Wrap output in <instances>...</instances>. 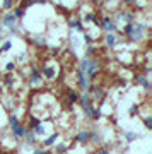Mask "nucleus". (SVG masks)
Listing matches in <instances>:
<instances>
[{
  "instance_id": "f257e3e1",
  "label": "nucleus",
  "mask_w": 152,
  "mask_h": 154,
  "mask_svg": "<svg viewBox=\"0 0 152 154\" xmlns=\"http://www.w3.org/2000/svg\"><path fill=\"white\" fill-rule=\"evenodd\" d=\"M149 33V24L147 22H133L132 24V33L126 38V41L130 43H138L145 38V34Z\"/></svg>"
},
{
  "instance_id": "f03ea898",
  "label": "nucleus",
  "mask_w": 152,
  "mask_h": 154,
  "mask_svg": "<svg viewBox=\"0 0 152 154\" xmlns=\"http://www.w3.org/2000/svg\"><path fill=\"white\" fill-rule=\"evenodd\" d=\"M75 77H77V86H79V89H81L82 93H91V89H93V82L86 77V74L77 69V70H75Z\"/></svg>"
},
{
  "instance_id": "7ed1b4c3",
  "label": "nucleus",
  "mask_w": 152,
  "mask_h": 154,
  "mask_svg": "<svg viewBox=\"0 0 152 154\" xmlns=\"http://www.w3.org/2000/svg\"><path fill=\"white\" fill-rule=\"evenodd\" d=\"M114 22L116 21H121V22H125V24H132V22L135 21V12H132V11H118V12H114L113 17H111Z\"/></svg>"
},
{
  "instance_id": "20e7f679",
  "label": "nucleus",
  "mask_w": 152,
  "mask_h": 154,
  "mask_svg": "<svg viewBox=\"0 0 152 154\" xmlns=\"http://www.w3.org/2000/svg\"><path fill=\"white\" fill-rule=\"evenodd\" d=\"M99 28L103 29L104 33H114V34H121L120 33L118 26H116V22L111 19V17H103V21L99 24Z\"/></svg>"
},
{
  "instance_id": "39448f33",
  "label": "nucleus",
  "mask_w": 152,
  "mask_h": 154,
  "mask_svg": "<svg viewBox=\"0 0 152 154\" xmlns=\"http://www.w3.org/2000/svg\"><path fill=\"white\" fill-rule=\"evenodd\" d=\"M0 24H2V28H4V29H7V31H9V29L19 26V21L12 16V12H5V14L2 16V19H0Z\"/></svg>"
},
{
  "instance_id": "423d86ee",
  "label": "nucleus",
  "mask_w": 152,
  "mask_h": 154,
  "mask_svg": "<svg viewBox=\"0 0 152 154\" xmlns=\"http://www.w3.org/2000/svg\"><path fill=\"white\" fill-rule=\"evenodd\" d=\"M99 62L94 60V58H91L89 60V65H87V70H86V77L91 81V82H94V79H96V75L99 74Z\"/></svg>"
},
{
  "instance_id": "0eeeda50",
  "label": "nucleus",
  "mask_w": 152,
  "mask_h": 154,
  "mask_svg": "<svg viewBox=\"0 0 152 154\" xmlns=\"http://www.w3.org/2000/svg\"><path fill=\"white\" fill-rule=\"evenodd\" d=\"M67 26H68V29H70V31H77V33H81V34L87 33L84 22H82L79 17H70V19L67 21Z\"/></svg>"
},
{
  "instance_id": "6e6552de",
  "label": "nucleus",
  "mask_w": 152,
  "mask_h": 154,
  "mask_svg": "<svg viewBox=\"0 0 152 154\" xmlns=\"http://www.w3.org/2000/svg\"><path fill=\"white\" fill-rule=\"evenodd\" d=\"M82 113H84V116L89 118V120H99V118H101V108H96L94 105L82 106Z\"/></svg>"
},
{
  "instance_id": "1a4fd4ad",
  "label": "nucleus",
  "mask_w": 152,
  "mask_h": 154,
  "mask_svg": "<svg viewBox=\"0 0 152 154\" xmlns=\"http://www.w3.org/2000/svg\"><path fill=\"white\" fill-rule=\"evenodd\" d=\"M120 43H121V39H120L114 33H106L104 34V45H106L108 48L113 50V48H116Z\"/></svg>"
},
{
  "instance_id": "9d476101",
  "label": "nucleus",
  "mask_w": 152,
  "mask_h": 154,
  "mask_svg": "<svg viewBox=\"0 0 152 154\" xmlns=\"http://www.w3.org/2000/svg\"><path fill=\"white\" fill-rule=\"evenodd\" d=\"M26 132H27V127L22 125V123H19V125H16V127H12V128H11L12 137L16 139V140H22L24 135H26Z\"/></svg>"
},
{
  "instance_id": "9b49d317",
  "label": "nucleus",
  "mask_w": 152,
  "mask_h": 154,
  "mask_svg": "<svg viewBox=\"0 0 152 154\" xmlns=\"http://www.w3.org/2000/svg\"><path fill=\"white\" fill-rule=\"evenodd\" d=\"M39 72H41V77L46 79V81H53L55 77H56V70H55V67H51V65H43L39 69Z\"/></svg>"
},
{
  "instance_id": "f8f14e48",
  "label": "nucleus",
  "mask_w": 152,
  "mask_h": 154,
  "mask_svg": "<svg viewBox=\"0 0 152 154\" xmlns=\"http://www.w3.org/2000/svg\"><path fill=\"white\" fill-rule=\"evenodd\" d=\"M29 82L31 84H41L43 82V77H41V72H39L38 67H31L29 69Z\"/></svg>"
},
{
  "instance_id": "ddd939ff",
  "label": "nucleus",
  "mask_w": 152,
  "mask_h": 154,
  "mask_svg": "<svg viewBox=\"0 0 152 154\" xmlns=\"http://www.w3.org/2000/svg\"><path fill=\"white\" fill-rule=\"evenodd\" d=\"M91 98H93V101H98V103H101V101H104V98H106V91H104L101 86H98V88H93L91 89Z\"/></svg>"
},
{
  "instance_id": "4468645a",
  "label": "nucleus",
  "mask_w": 152,
  "mask_h": 154,
  "mask_svg": "<svg viewBox=\"0 0 152 154\" xmlns=\"http://www.w3.org/2000/svg\"><path fill=\"white\" fill-rule=\"evenodd\" d=\"M22 140H24L26 146H29V147H36V146H38V137H36V134H34L33 130H29V128H27V132H26V135H24Z\"/></svg>"
},
{
  "instance_id": "2eb2a0df",
  "label": "nucleus",
  "mask_w": 152,
  "mask_h": 154,
  "mask_svg": "<svg viewBox=\"0 0 152 154\" xmlns=\"http://www.w3.org/2000/svg\"><path fill=\"white\" fill-rule=\"evenodd\" d=\"M74 139H75L77 144H81V146H87V144H89V130H79Z\"/></svg>"
},
{
  "instance_id": "dca6fc26",
  "label": "nucleus",
  "mask_w": 152,
  "mask_h": 154,
  "mask_svg": "<svg viewBox=\"0 0 152 154\" xmlns=\"http://www.w3.org/2000/svg\"><path fill=\"white\" fill-rule=\"evenodd\" d=\"M135 81H137V84H138V86H140V88L145 91V93H149V91H150V81H149V77H145V75H142V74H138Z\"/></svg>"
},
{
  "instance_id": "f3484780",
  "label": "nucleus",
  "mask_w": 152,
  "mask_h": 154,
  "mask_svg": "<svg viewBox=\"0 0 152 154\" xmlns=\"http://www.w3.org/2000/svg\"><path fill=\"white\" fill-rule=\"evenodd\" d=\"M58 132H53V134H50L48 137H44L43 139V147H53V144L58 142Z\"/></svg>"
},
{
  "instance_id": "a211bd4d",
  "label": "nucleus",
  "mask_w": 152,
  "mask_h": 154,
  "mask_svg": "<svg viewBox=\"0 0 152 154\" xmlns=\"http://www.w3.org/2000/svg\"><path fill=\"white\" fill-rule=\"evenodd\" d=\"M79 105L82 106H89V105H93V98H91V93H82L79 94V101H77Z\"/></svg>"
},
{
  "instance_id": "6ab92c4d",
  "label": "nucleus",
  "mask_w": 152,
  "mask_h": 154,
  "mask_svg": "<svg viewBox=\"0 0 152 154\" xmlns=\"http://www.w3.org/2000/svg\"><path fill=\"white\" fill-rule=\"evenodd\" d=\"M89 142L101 144L103 142V134L99 132V130H89Z\"/></svg>"
},
{
  "instance_id": "aec40b11",
  "label": "nucleus",
  "mask_w": 152,
  "mask_h": 154,
  "mask_svg": "<svg viewBox=\"0 0 152 154\" xmlns=\"http://www.w3.org/2000/svg\"><path fill=\"white\" fill-rule=\"evenodd\" d=\"M123 137H125V142L126 144H132V142H135V140H138V132H133V130H126L125 134H123Z\"/></svg>"
},
{
  "instance_id": "412c9836",
  "label": "nucleus",
  "mask_w": 152,
  "mask_h": 154,
  "mask_svg": "<svg viewBox=\"0 0 152 154\" xmlns=\"http://www.w3.org/2000/svg\"><path fill=\"white\" fill-rule=\"evenodd\" d=\"M53 152L55 154H67L68 152V146L65 142H56V144H53Z\"/></svg>"
},
{
  "instance_id": "4be33fe9",
  "label": "nucleus",
  "mask_w": 152,
  "mask_h": 154,
  "mask_svg": "<svg viewBox=\"0 0 152 154\" xmlns=\"http://www.w3.org/2000/svg\"><path fill=\"white\" fill-rule=\"evenodd\" d=\"M12 16L16 17L17 21H21V19H24V16H26V9L21 7V5L14 7V9H12Z\"/></svg>"
},
{
  "instance_id": "5701e85b",
  "label": "nucleus",
  "mask_w": 152,
  "mask_h": 154,
  "mask_svg": "<svg viewBox=\"0 0 152 154\" xmlns=\"http://www.w3.org/2000/svg\"><path fill=\"white\" fill-rule=\"evenodd\" d=\"M11 50H12V39H4L0 43V55H4L7 51H11Z\"/></svg>"
},
{
  "instance_id": "b1692460",
  "label": "nucleus",
  "mask_w": 152,
  "mask_h": 154,
  "mask_svg": "<svg viewBox=\"0 0 152 154\" xmlns=\"http://www.w3.org/2000/svg\"><path fill=\"white\" fill-rule=\"evenodd\" d=\"M67 101H68V105H75L79 101V93L77 91H67Z\"/></svg>"
},
{
  "instance_id": "393cba45",
  "label": "nucleus",
  "mask_w": 152,
  "mask_h": 154,
  "mask_svg": "<svg viewBox=\"0 0 152 154\" xmlns=\"http://www.w3.org/2000/svg\"><path fill=\"white\" fill-rule=\"evenodd\" d=\"M96 51H98V46L96 45H89L86 48V51H84V58H93L96 55Z\"/></svg>"
},
{
  "instance_id": "a878e982",
  "label": "nucleus",
  "mask_w": 152,
  "mask_h": 154,
  "mask_svg": "<svg viewBox=\"0 0 152 154\" xmlns=\"http://www.w3.org/2000/svg\"><path fill=\"white\" fill-rule=\"evenodd\" d=\"M14 84H16V77L12 75V74H7V75L4 77V86H7L9 89H12Z\"/></svg>"
},
{
  "instance_id": "bb28decb",
  "label": "nucleus",
  "mask_w": 152,
  "mask_h": 154,
  "mask_svg": "<svg viewBox=\"0 0 152 154\" xmlns=\"http://www.w3.org/2000/svg\"><path fill=\"white\" fill-rule=\"evenodd\" d=\"M14 4H16V0H2L0 9H2V11H12V9H14Z\"/></svg>"
},
{
  "instance_id": "cd10ccee",
  "label": "nucleus",
  "mask_w": 152,
  "mask_h": 154,
  "mask_svg": "<svg viewBox=\"0 0 152 154\" xmlns=\"http://www.w3.org/2000/svg\"><path fill=\"white\" fill-rule=\"evenodd\" d=\"M39 123H43L41 118H38V116H34V115H29V130H33L34 127H38Z\"/></svg>"
},
{
  "instance_id": "c85d7f7f",
  "label": "nucleus",
  "mask_w": 152,
  "mask_h": 154,
  "mask_svg": "<svg viewBox=\"0 0 152 154\" xmlns=\"http://www.w3.org/2000/svg\"><path fill=\"white\" fill-rule=\"evenodd\" d=\"M33 132L36 134V137H41V135H46V127L43 125V123H39L38 127H34Z\"/></svg>"
},
{
  "instance_id": "c756f323",
  "label": "nucleus",
  "mask_w": 152,
  "mask_h": 154,
  "mask_svg": "<svg viewBox=\"0 0 152 154\" xmlns=\"http://www.w3.org/2000/svg\"><path fill=\"white\" fill-rule=\"evenodd\" d=\"M98 21V16H96V12H86L84 14V22H96Z\"/></svg>"
},
{
  "instance_id": "7c9ffc66",
  "label": "nucleus",
  "mask_w": 152,
  "mask_h": 154,
  "mask_svg": "<svg viewBox=\"0 0 152 154\" xmlns=\"http://www.w3.org/2000/svg\"><path fill=\"white\" fill-rule=\"evenodd\" d=\"M19 123H21V120H19V116L17 115H14V113H11V115H9V127H16V125H19Z\"/></svg>"
},
{
  "instance_id": "2f4dec72",
  "label": "nucleus",
  "mask_w": 152,
  "mask_h": 154,
  "mask_svg": "<svg viewBox=\"0 0 152 154\" xmlns=\"http://www.w3.org/2000/svg\"><path fill=\"white\" fill-rule=\"evenodd\" d=\"M33 43L36 46H39V48H48V41L44 38H36V39H33Z\"/></svg>"
},
{
  "instance_id": "473e14b6",
  "label": "nucleus",
  "mask_w": 152,
  "mask_h": 154,
  "mask_svg": "<svg viewBox=\"0 0 152 154\" xmlns=\"http://www.w3.org/2000/svg\"><path fill=\"white\" fill-rule=\"evenodd\" d=\"M16 69H17V63H16L14 60H11V62H7V63H5V70L9 72V74L16 72Z\"/></svg>"
},
{
  "instance_id": "72a5a7b5",
  "label": "nucleus",
  "mask_w": 152,
  "mask_h": 154,
  "mask_svg": "<svg viewBox=\"0 0 152 154\" xmlns=\"http://www.w3.org/2000/svg\"><path fill=\"white\" fill-rule=\"evenodd\" d=\"M33 154H53V152H50L48 149H43V147H33Z\"/></svg>"
},
{
  "instance_id": "f704fd0d",
  "label": "nucleus",
  "mask_w": 152,
  "mask_h": 154,
  "mask_svg": "<svg viewBox=\"0 0 152 154\" xmlns=\"http://www.w3.org/2000/svg\"><path fill=\"white\" fill-rule=\"evenodd\" d=\"M84 43H86L87 46H89V45H94V38L89 33H84Z\"/></svg>"
},
{
  "instance_id": "c9c22d12",
  "label": "nucleus",
  "mask_w": 152,
  "mask_h": 154,
  "mask_svg": "<svg viewBox=\"0 0 152 154\" xmlns=\"http://www.w3.org/2000/svg\"><path fill=\"white\" fill-rule=\"evenodd\" d=\"M144 125H145L147 130H150V128H152V116L150 115H147L145 118H144Z\"/></svg>"
},
{
  "instance_id": "e433bc0d",
  "label": "nucleus",
  "mask_w": 152,
  "mask_h": 154,
  "mask_svg": "<svg viewBox=\"0 0 152 154\" xmlns=\"http://www.w3.org/2000/svg\"><path fill=\"white\" fill-rule=\"evenodd\" d=\"M137 111H138V108H137V105H132L130 106V116H135Z\"/></svg>"
},
{
  "instance_id": "4c0bfd02",
  "label": "nucleus",
  "mask_w": 152,
  "mask_h": 154,
  "mask_svg": "<svg viewBox=\"0 0 152 154\" xmlns=\"http://www.w3.org/2000/svg\"><path fill=\"white\" fill-rule=\"evenodd\" d=\"M22 60H26V51H22L21 55L17 57V58H16V63H17V62H22Z\"/></svg>"
},
{
  "instance_id": "58836bf2",
  "label": "nucleus",
  "mask_w": 152,
  "mask_h": 154,
  "mask_svg": "<svg viewBox=\"0 0 152 154\" xmlns=\"http://www.w3.org/2000/svg\"><path fill=\"white\" fill-rule=\"evenodd\" d=\"M121 2H123L125 5H135L137 4V0H121Z\"/></svg>"
},
{
  "instance_id": "ea45409f",
  "label": "nucleus",
  "mask_w": 152,
  "mask_h": 154,
  "mask_svg": "<svg viewBox=\"0 0 152 154\" xmlns=\"http://www.w3.org/2000/svg\"><path fill=\"white\" fill-rule=\"evenodd\" d=\"M96 154H111V152H109L106 147H101V149H98V152H96Z\"/></svg>"
},
{
  "instance_id": "a19ab883",
  "label": "nucleus",
  "mask_w": 152,
  "mask_h": 154,
  "mask_svg": "<svg viewBox=\"0 0 152 154\" xmlns=\"http://www.w3.org/2000/svg\"><path fill=\"white\" fill-rule=\"evenodd\" d=\"M152 74V70H150V67H145V69H144V75L145 77H149Z\"/></svg>"
},
{
  "instance_id": "79ce46f5",
  "label": "nucleus",
  "mask_w": 152,
  "mask_h": 154,
  "mask_svg": "<svg viewBox=\"0 0 152 154\" xmlns=\"http://www.w3.org/2000/svg\"><path fill=\"white\" fill-rule=\"evenodd\" d=\"M4 31H5V29H4V28H2V24H0V34H2V33H4Z\"/></svg>"
},
{
  "instance_id": "37998d69",
  "label": "nucleus",
  "mask_w": 152,
  "mask_h": 154,
  "mask_svg": "<svg viewBox=\"0 0 152 154\" xmlns=\"http://www.w3.org/2000/svg\"><path fill=\"white\" fill-rule=\"evenodd\" d=\"M104 2H111V0H104Z\"/></svg>"
},
{
  "instance_id": "c03bdc74",
  "label": "nucleus",
  "mask_w": 152,
  "mask_h": 154,
  "mask_svg": "<svg viewBox=\"0 0 152 154\" xmlns=\"http://www.w3.org/2000/svg\"><path fill=\"white\" fill-rule=\"evenodd\" d=\"M145 2H150V0H145Z\"/></svg>"
}]
</instances>
